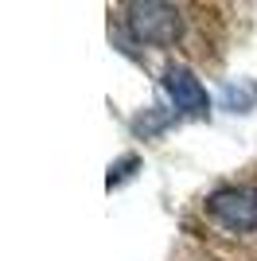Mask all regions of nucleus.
Here are the masks:
<instances>
[{
    "label": "nucleus",
    "instance_id": "nucleus-3",
    "mask_svg": "<svg viewBox=\"0 0 257 261\" xmlns=\"http://www.w3.org/2000/svg\"><path fill=\"white\" fill-rule=\"evenodd\" d=\"M253 106H257V82L238 78V82H226L222 86V109H230V113H249Z\"/></svg>",
    "mask_w": 257,
    "mask_h": 261
},
{
    "label": "nucleus",
    "instance_id": "nucleus-2",
    "mask_svg": "<svg viewBox=\"0 0 257 261\" xmlns=\"http://www.w3.org/2000/svg\"><path fill=\"white\" fill-rule=\"evenodd\" d=\"M164 90H168L175 113H191V117H203L211 109V98H207V86L187 70L183 63H168L164 66Z\"/></svg>",
    "mask_w": 257,
    "mask_h": 261
},
{
    "label": "nucleus",
    "instance_id": "nucleus-5",
    "mask_svg": "<svg viewBox=\"0 0 257 261\" xmlns=\"http://www.w3.org/2000/svg\"><path fill=\"white\" fill-rule=\"evenodd\" d=\"M168 121H171V113H144V117L133 121V133H137V137H152V133L164 129Z\"/></svg>",
    "mask_w": 257,
    "mask_h": 261
},
{
    "label": "nucleus",
    "instance_id": "nucleus-1",
    "mask_svg": "<svg viewBox=\"0 0 257 261\" xmlns=\"http://www.w3.org/2000/svg\"><path fill=\"white\" fill-rule=\"evenodd\" d=\"M121 28L140 47H171L183 32V16L175 4H160V0L125 4L121 8Z\"/></svg>",
    "mask_w": 257,
    "mask_h": 261
},
{
    "label": "nucleus",
    "instance_id": "nucleus-4",
    "mask_svg": "<svg viewBox=\"0 0 257 261\" xmlns=\"http://www.w3.org/2000/svg\"><path fill=\"white\" fill-rule=\"evenodd\" d=\"M133 168H140V160H137V156H121L117 164H109V179H106V184H109V191H113L117 184H125L128 175H133Z\"/></svg>",
    "mask_w": 257,
    "mask_h": 261
}]
</instances>
